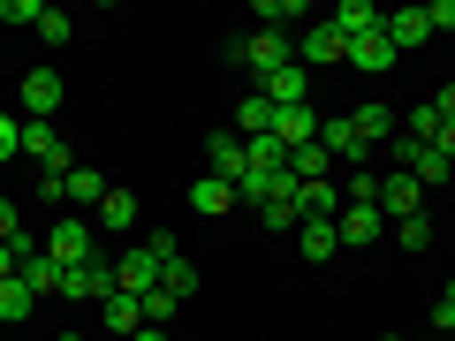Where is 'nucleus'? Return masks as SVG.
Listing matches in <instances>:
<instances>
[{
	"label": "nucleus",
	"instance_id": "obj_1",
	"mask_svg": "<svg viewBox=\"0 0 455 341\" xmlns=\"http://www.w3.org/2000/svg\"><path fill=\"white\" fill-rule=\"evenodd\" d=\"M228 61H235V68H251V76H274V68H289L296 61V53H289V38H281V31H251V38H235V46H228Z\"/></svg>",
	"mask_w": 455,
	"mask_h": 341
},
{
	"label": "nucleus",
	"instance_id": "obj_2",
	"mask_svg": "<svg viewBox=\"0 0 455 341\" xmlns=\"http://www.w3.org/2000/svg\"><path fill=\"white\" fill-rule=\"evenodd\" d=\"M46 258H53V266H84V258H99V235H92V220H84V212H68V220L46 227Z\"/></svg>",
	"mask_w": 455,
	"mask_h": 341
},
{
	"label": "nucleus",
	"instance_id": "obj_3",
	"mask_svg": "<svg viewBox=\"0 0 455 341\" xmlns=\"http://www.w3.org/2000/svg\"><path fill=\"white\" fill-rule=\"evenodd\" d=\"M61 296L68 304H107L114 296V258L99 250V258H84V266H61Z\"/></svg>",
	"mask_w": 455,
	"mask_h": 341
},
{
	"label": "nucleus",
	"instance_id": "obj_4",
	"mask_svg": "<svg viewBox=\"0 0 455 341\" xmlns=\"http://www.w3.org/2000/svg\"><path fill=\"white\" fill-rule=\"evenodd\" d=\"M160 250L152 243H137V250H122V258H114V296H145V289H160Z\"/></svg>",
	"mask_w": 455,
	"mask_h": 341
},
{
	"label": "nucleus",
	"instance_id": "obj_5",
	"mask_svg": "<svg viewBox=\"0 0 455 341\" xmlns=\"http://www.w3.org/2000/svg\"><path fill=\"white\" fill-rule=\"evenodd\" d=\"M349 130H357V145L387 152V145H395V130H403V114H395L387 99H364V107H349Z\"/></svg>",
	"mask_w": 455,
	"mask_h": 341
},
{
	"label": "nucleus",
	"instance_id": "obj_6",
	"mask_svg": "<svg viewBox=\"0 0 455 341\" xmlns=\"http://www.w3.org/2000/svg\"><path fill=\"white\" fill-rule=\"evenodd\" d=\"M205 175L243 182V175H251V145H243L235 130H212V137H205Z\"/></svg>",
	"mask_w": 455,
	"mask_h": 341
},
{
	"label": "nucleus",
	"instance_id": "obj_7",
	"mask_svg": "<svg viewBox=\"0 0 455 341\" xmlns=\"http://www.w3.org/2000/svg\"><path fill=\"white\" fill-rule=\"evenodd\" d=\"M23 160H38V175H68V145L53 137V122H23Z\"/></svg>",
	"mask_w": 455,
	"mask_h": 341
},
{
	"label": "nucleus",
	"instance_id": "obj_8",
	"mask_svg": "<svg viewBox=\"0 0 455 341\" xmlns=\"http://www.w3.org/2000/svg\"><path fill=\"white\" fill-rule=\"evenodd\" d=\"M379 212H387V227L410 220V212H425V182L403 175V167H395V175H379Z\"/></svg>",
	"mask_w": 455,
	"mask_h": 341
},
{
	"label": "nucleus",
	"instance_id": "obj_9",
	"mask_svg": "<svg viewBox=\"0 0 455 341\" xmlns=\"http://www.w3.org/2000/svg\"><path fill=\"white\" fill-rule=\"evenodd\" d=\"M334 235H341V250H364V243H379V235H387V212H379V205H341Z\"/></svg>",
	"mask_w": 455,
	"mask_h": 341
},
{
	"label": "nucleus",
	"instance_id": "obj_10",
	"mask_svg": "<svg viewBox=\"0 0 455 341\" xmlns=\"http://www.w3.org/2000/svg\"><path fill=\"white\" fill-rule=\"evenodd\" d=\"M296 61H304V68H326V61H349V38H341L334 23H304V38H296Z\"/></svg>",
	"mask_w": 455,
	"mask_h": 341
},
{
	"label": "nucleus",
	"instance_id": "obj_11",
	"mask_svg": "<svg viewBox=\"0 0 455 341\" xmlns=\"http://www.w3.org/2000/svg\"><path fill=\"white\" fill-rule=\"evenodd\" d=\"M319 145L334 152V167H349V175H357V167L372 160V145H357V130H349V114H334V122H319Z\"/></svg>",
	"mask_w": 455,
	"mask_h": 341
},
{
	"label": "nucleus",
	"instance_id": "obj_12",
	"mask_svg": "<svg viewBox=\"0 0 455 341\" xmlns=\"http://www.w3.org/2000/svg\"><path fill=\"white\" fill-rule=\"evenodd\" d=\"M395 61H403V53H395L387 23H379V31H364V38H349V68H364V76H387Z\"/></svg>",
	"mask_w": 455,
	"mask_h": 341
},
{
	"label": "nucleus",
	"instance_id": "obj_13",
	"mask_svg": "<svg viewBox=\"0 0 455 341\" xmlns=\"http://www.w3.org/2000/svg\"><path fill=\"white\" fill-rule=\"evenodd\" d=\"M53 107H61V76L53 68H31L23 76V122H53Z\"/></svg>",
	"mask_w": 455,
	"mask_h": 341
},
{
	"label": "nucleus",
	"instance_id": "obj_14",
	"mask_svg": "<svg viewBox=\"0 0 455 341\" xmlns=\"http://www.w3.org/2000/svg\"><path fill=\"white\" fill-rule=\"evenodd\" d=\"M259 91L274 99V107H311V68H304V61H289V68H274Z\"/></svg>",
	"mask_w": 455,
	"mask_h": 341
},
{
	"label": "nucleus",
	"instance_id": "obj_15",
	"mask_svg": "<svg viewBox=\"0 0 455 341\" xmlns=\"http://www.w3.org/2000/svg\"><path fill=\"white\" fill-rule=\"evenodd\" d=\"M235 137H243V145H251V137H274V99H266V91L235 99Z\"/></svg>",
	"mask_w": 455,
	"mask_h": 341
},
{
	"label": "nucleus",
	"instance_id": "obj_16",
	"mask_svg": "<svg viewBox=\"0 0 455 341\" xmlns=\"http://www.w3.org/2000/svg\"><path fill=\"white\" fill-rule=\"evenodd\" d=\"M274 137H281V145H319V114H311V107H274Z\"/></svg>",
	"mask_w": 455,
	"mask_h": 341
},
{
	"label": "nucleus",
	"instance_id": "obj_17",
	"mask_svg": "<svg viewBox=\"0 0 455 341\" xmlns=\"http://www.w3.org/2000/svg\"><path fill=\"white\" fill-rule=\"evenodd\" d=\"M16 281H23V289H31V296H38V304H46V296H61V266H53V258H46V243H38V250H31V258H23V266H16Z\"/></svg>",
	"mask_w": 455,
	"mask_h": 341
},
{
	"label": "nucleus",
	"instance_id": "obj_18",
	"mask_svg": "<svg viewBox=\"0 0 455 341\" xmlns=\"http://www.w3.org/2000/svg\"><path fill=\"white\" fill-rule=\"evenodd\" d=\"M387 38H395V53H418L425 38H433V23H425V8H395V16H387Z\"/></svg>",
	"mask_w": 455,
	"mask_h": 341
},
{
	"label": "nucleus",
	"instance_id": "obj_19",
	"mask_svg": "<svg viewBox=\"0 0 455 341\" xmlns=\"http://www.w3.org/2000/svg\"><path fill=\"white\" fill-rule=\"evenodd\" d=\"M228 205H235V182H220V175H197V182H190V212H205V220H220Z\"/></svg>",
	"mask_w": 455,
	"mask_h": 341
},
{
	"label": "nucleus",
	"instance_id": "obj_20",
	"mask_svg": "<svg viewBox=\"0 0 455 341\" xmlns=\"http://www.w3.org/2000/svg\"><path fill=\"white\" fill-rule=\"evenodd\" d=\"M379 23H387V8H372V0H341V8H334V31L341 38H364V31H379Z\"/></svg>",
	"mask_w": 455,
	"mask_h": 341
},
{
	"label": "nucleus",
	"instance_id": "obj_21",
	"mask_svg": "<svg viewBox=\"0 0 455 341\" xmlns=\"http://www.w3.org/2000/svg\"><path fill=\"white\" fill-rule=\"evenodd\" d=\"M289 175L296 182H334V152H326V145H296L289 152Z\"/></svg>",
	"mask_w": 455,
	"mask_h": 341
},
{
	"label": "nucleus",
	"instance_id": "obj_22",
	"mask_svg": "<svg viewBox=\"0 0 455 341\" xmlns=\"http://www.w3.org/2000/svg\"><path fill=\"white\" fill-rule=\"evenodd\" d=\"M145 334V311H137V296H107V341H130Z\"/></svg>",
	"mask_w": 455,
	"mask_h": 341
},
{
	"label": "nucleus",
	"instance_id": "obj_23",
	"mask_svg": "<svg viewBox=\"0 0 455 341\" xmlns=\"http://www.w3.org/2000/svg\"><path fill=\"white\" fill-rule=\"evenodd\" d=\"M296 250H304V258H334V250H341L334 220H304V227H296Z\"/></svg>",
	"mask_w": 455,
	"mask_h": 341
},
{
	"label": "nucleus",
	"instance_id": "obj_24",
	"mask_svg": "<svg viewBox=\"0 0 455 341\" xmlns=\"http://www.w3.org/2000/svg\"><path fill=\"white\" fill-rule=\"evenodd\" d=\"M61 182H68V205H92L99 212V197H107V175H99V167H68Z\"/></svg>",
	"mask_w": 455,
	"mask_h": 341
},
{
	"label": "nucleus",
	"instance_id": "obj_25",
	"mask_svg": "<svg viewBox=\"0 0 455 341\" xmlns=\"http://www.w3.org/2000/svg\"><path fill=\"white\" fill-rule=\"evenodd\" d=\"M160 289H167V296H175V304H190V296H197V266H190V258H182V250H175V258H167V266H160Z\"/></svg>",
	"mask_w": 455,
	"mask_h": 341
},
{
	"label": "nucleus",
	"instance_id": "obj_26",
	"mask_svg": "<svg viewBox=\"0 0 455 341\" xmlns=\"http://www.w3.org/2000/svg\"><path fill=\"white\" fill-rule=\"evenodd\" d=\"M289 167V145L281 137H251V175H281Z\"/></svg>",
	"mask_w": 455,
	"mask_h": 341
},
{
	"label": "nucleus",
	"instance_id": "obj_27",
	"mask_svg": "<svg viewBox=\"0 0 455 341\" xmlns=\"http://www.w3.org/2000/svg\"><path fill=\"white\" fill-rule=\"evenodd\" d=\"M99 220H107L114 235H122V227H137V197H130V190H107V197H99Z\"/></svg>",
	"mask_w": 455,
	"mask_h": 341
},
{
	"label": "nucleus",
	"instance_id": "obj_28",
	"mask_svg": "<svg viewBox=\"0 0 455 341\" xmlns=\"http://www.w3.org/2000/svg\"><path fill=\"white\" fill-rule=\"evenodd\" d=\"M259 23L289 38V23H304V0H259Z\"/></svg>",
	"mask_w": 455,
	"mask_h": 341
},
{
	"label": "nucleus",
	"instance_id": "obj_29",
	"mask_svg": "<svg viewBox=\"0 0 455 341\" xmlns=\"http://www.w3.org/2000/svg\"><path fill=\"white\" fill-rule=\"evenodd\" d=\"M31 311H38V296L23 289V281H0V319L16 326V319H31Z\"/></svg>",
	"mask_w": 455,
	"mask_h": 341
},
{
	"label": "nucleus",
	"instance_id": "obj_30",
	"mask_svg": "<svg viewBox=\"0 0 455 341\" xmlns=\"http://www.w3.org/2000/svg\"><path fill=\"white\" fill-rule=\"evenodd\" d=\"M137 311H145V326H175V296H167V289H145V296H137Z\"/></svg>",
	"mask_w": 455,
	"mask_h": 341
},
{
	"label": "nucleus",
	"instance_id": "obj_31",
	"mask_svg": "<svg viewBox=\"0 0 455 341\" xmlns=\"http://www.w3.org/2000/svg\"><path fill=\"white\" fill-rule=\"evenodd\" d=\"M259 220L274 227V235H289V227H304V212H296V197H274V205H259Z\"/></svg>",
	"mask_w": 455,
	"mask_h": 341
},
{
	"label": "nucleus",
	"instance_id": "obj_32",
	"mask_svg": "<svg viewBox=\"0 0 455 341\" xmlns=\"http://www.w3.org/2000/svg\"><path fill=\"white\" fill-rule=\"evenodd\" d=\"M395 243H403V250H425V243H433V220H425V212H410V220H395Z\"/></svg>",
	"mask_w": 455,
	"mask_h": 341
},
{
	"label": "nucleus",
	"instance_id": "obj_33",
	"mask_svg": "<svg viewBox=\"0 0 455 341\" xmlns=\"http://www.w3.org/2000/svg\"><path fill=\"white\" fill-rule=\"evenodd\" d=\"M341 205H379V175H364V167H357V175L341 182Z\"/></svg>",
	"mask_w": 455,
	"mask_h": 341
},
{
	"label": "nucleus",
	"instance_id": "obj_34",
	"mask_svg": "<svg viewBox=\"0 0 455 341\" xmlns=\"http://www.w3.org/2000/svg\"><path fill=\"white\" fill-rule=\"evenodd\" d=\"M68 31H76V23H68L61 8H38V38H46V46H68Z\"/></svg>",
	"mask_w": 455,
	"mask_h": 341
},
{
	"label": "nucleus",
	"instance_id": "obj_35",
	"mask_svg": "<svg viewBox=\"0 0 455 341\" xmlns=\"http://www.w3.org/2000/svg\"><path fill=\"white\" fill-rule=\"evenodd\" d=\"M23 152V114H0V160H16Z\"/></svg>",
	"mask_w": 455,
	"mask_h": 341
},
{
	"label": "nucleus",
	"instance_id": "obj_36",
	"mask_svg": "<svg viewBox=\"0 0 455 341\" xmlns=\"http://www.w3.org/2000/svg\"><path fill=\"white\" fill-rule=\"evenodd\" d=\"M16 235H23V205H16V197H0V243H16Z\"/></svg>",
	"mask_w": 455,
	"mask_h": 341
},
{
	"label": "nucleus",
	"instance_id": "obj_37",
	"mask_svg": "<svg viewBox=\"0 0 455 341\" xmlns=\"http://www.w3.org/2000/svg\"><path fill=\"white\" fill-rule=\"evenodd\" d=\"M0 23H31L38 31V0H0Z\"/></svg>",
	"mask_w": 455,
	"mask_h": 341
},
{
	"label": "nucleus",
	"instance_id": "obj_38",
	"mask_svg": "<svg viewBox=\"0 0 455 341\" xmlns=\"http://www.w3.org/2000/svg\"><path fill=\"white\" fill-rule=\"evenodd\" d=\"M425 23H433V38H448V31H455V0H433V8H425Z\"/></svg>",
	"mask_w": 455,
	"mask_h": 341
},
{
	"label": "nucleus",
	"instance_id": "obj_39",
	"mask_svg": "<svg viewBox=\"0 0 455 341\" xmlns=\"http://www.w3.org/2000/svg\"><path fill=\"white\" fill-rule=\"evenodd\" d=\"M38 205H68V182L61 175H38Z\"/></svg>",
	"mask_w": 455,
	"mask_h": 341
},
{
	"label": "nucleus",
	"instance_id": "obj_40",
	"mask_svg": "<svg viewBox=\"0 0 455 341\" xmlns=\"http://www.w3.org/2000/svg\"><path fill=\"white\" fill-rule=\"evenodd\" d=\"M433 152H440V160H448V167H455V122H448V130H440V137H433Z\"/></svg>",
	"mask_w": 455,
	"mask_h": 341
},
{
	"label": "nucleus",
	"instance_id": "obj_41",
	"mask_svg": "<svg viewBox=\"0 0 455 341\" xmlns=\"http://www.w3.org/2000/svg\"><path fill=\"white\" fill-rule=\"evenodd\" d=\"M130 341H167V326H145V334H130Z\"/></svg>",
	"mask_w": 455,
	"mask_h": 341
},
{
	"label": "nucleus",
	"instance_id": "obj_42",
	"mask_svg": "<svg viewBox=\"0 0 455 341\" xmlns=\"http://www.w3.org/2000/svg\"><path fill=\"white\" fill-rule=\"evenodd\" d=\"M440 304H448V311H455V281H448V289H440Z\"/></svg>",
	"mask_w": 455,
	"mask_h": 341
},
{
	"label": "nucleus",
	"instance_id": "obj_43",
	"mask_svg": "<svg viewBox=\"0 0 455 341\" xmlns=\"http://www.w3.org/2000/svg\"><path fill=\"white\" fill-rule=\"evenodd\" d=\"M53 341H84V334H53Z\"/></svg>",
	"mask_w": 455,
	"mask_h": 341
},
{
	"label": "nucleus",
	"instance_id": "obj_44",
	"mask_svg": "<svg viewBox=\"0 0 455 341\" xmlns=\"http://www.w3.org/2000/svg\"><path fill=\"white\" fill-rule=\"evenodd\" d=\"M379 341H403V334H379Z\"/></svg>",
	"mask_w": 455,
	"mask_h": 341
}]
</instances>
